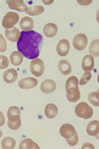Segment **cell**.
Returning <instances> with one entry per match:
<instances>
[{"label":"cell","instance_id":"obj_1","mask_svg":"<svg viewBox=\"0 0 99 149\" xmlns=\"http://www.w3.org/2000/svg\"><path fill=\"white\" fill-rule=\"evenodd\" d=\"M43 44V37L35 31L22 32L17 42V49L28 59L38 58Z\"/></svg>","mask_w":99,"mask_h":149},{"label":"cell","instance_id":"obj_2","mask_svg":"<svg viewBox=\"0 0 99 149\" xmlns=\"http://www.w3.org/2000/svg\"><path fill=\"white\" fill-rule=\"evenodd\" d=\"M74 113L77 117L83 118V120H88V118H90L93 116L92 108L85 102H81L75 106Z\"/></svg>","mask_w":99,"mask_h":149},{"label":"cell","instance_id":"obj_3","mask_svg":"<svg viewBox=\"0 0 99 149\" xmlns=\"http://www.w3.org/2000/svg\"><path fill=\"white\" fill-rule=\"evenodd\" d=\"M30 71L32 72L33 75H35L37 77L42 76L45 71V64L43 62V60L41 58L32 59L31 63H30Z\"/></svg>","mask_w":99,"mask_h":149},{"label":"cell","instance_id":"obj_4","mask_svg":"<svg viewBox=\"0 0 99 149\" xmlns=\"http://www.w3.org/2000/svg\"><path fill=\"white\" fill-rule=\"evenodd\" d=\"M19 21V14L17 12H8L2 20V26L5 29L13 28Z\"/></svg>","mask_w":99,"mask_h":149},{"label":"cell","instance_id":"obj_5","mask_svg":"<svg viewBox=\"0 0 99 149\" xmlns=\"http://www.w3.org/2000/svg\"><path fill=\"white\" fill-rule=\"evenodd\" d=\"M88 44V39L87 36H85L84 34H77V36L73 38L72 45L77 50H83L87 47Z\"/></svg>","mask_w":99,"mask_h":149},{"label":"cell","instance_id":"obj_6","mask_svg":"<svg viewBox=\"0 0 99 149\" xmlns=\"http://www.w3.org/2000/svg\"><path fill=\"white\" fill-rule=\"evenodd\" d=\"M60 133L63 138L68 139V138L72 137V136L77 132L72 125H70V123H65V125H62V127H60Z\"/></svg>","mask_w":99,"mask_h":149},{"label":"cell","instance_id":"obj_7","mask_svg":"<svg viewBox=\"0 0 99 149\" xmlns=\"http://www.w3.org/2000/svg\"><path fill=\"white\" fill-rule=\"evenodd\" d=\"M70 49V42L65 39H62L58 42L57 45V52L60 56H65V55L68 54Z\"/></svg>","mask_w":99,"mask_h":149},{"label":"cell","instance_id":"obj_8","mask_svg":"<svg viewBox=\"0 0 99 149\" xmlns=\"http://www.w3.org/2000/svg\"><path fill=\"white\" fill-rule=\"evenodd\" d=\"M6 3L8 4L10 9L17 10L19 12H26L28 9L27 4L23 0H7Z\"/></svg>","mask_w":99,"mask_h":149},{"label":"cell","instance_id":"obj_9","mask_svg":"<svg viewBox=\"0 0 99 149\" xmlns=\"http://www.w3.org/2000/svg\"><path fill=\"white\" fill-rule=\"evenodd\" d=\"M38 85V80L34 77H26L24 79H21L18 83V86L21 89H32Z\"/></svg>","mask_w":99,"mask_h":149},{"label":"cell","instance_id":"obj_10","mask_svg":"<svg viewBox=\"0 0 99 149\" xmlns=\"http://www.w3.org/2000/svg\"><path fill=\"white\" fill-rule=\"evenodd\" d=\"M7 118L8 122H17L21 120V111L16 106H12L7 111Z\"/></svg>","mask_w":99,"mask_h":149},{"label":"cell","instance_id":"obj_11","mask_svg":"<svg viewBox=\"0 0 99 149\" xmlns=\"http://www.w3.org/2000/svg\"><path fill=\"white\" fill-rule=\"evenodd\" d=\"M41 91L45 94H51L54 91H55V88H57V84L54 80L52 79H47L45 81L42 82V84L40 86Z\"/></svg>","mask_w":99,"mask_h":149},{"label":"cell","instance_id":"obj_12","mask_svg":"<svg viewBox=\"0 0 99 149\" xmlns=\"http://www.w3.org/2000/svg\"><path fill=\"white\" fill-rule=\"evenodd\" d=\"M19 26L21 28L23 32H30L33 31V28H34V20L31 17H23L19 22Z\"/></svg>","mask_w":99,"mask_h":149},{"label":"cell","instance_id":"obj_13","mask_svg":"<svg viewBox=\"0 0 99 149\" xmlns=\"http://www.w3.org/2000/svg\"><path fill=\"white\" fill-rule=\"evenodd\" d=\"M20 31L17 28H10V29H5V36L8 39V41L12 42H18L19 38H20Z\"/></svg>","mask_w":99,"mask_h":149},{"label":"cell","instance_id":"obj_14","mask_svg":"<svg viewBox=\"0 0 99 149\" xmlns=\"http://www.w3.org/2000/svg\"><path fill=\"white\" fill-rule=\"evenodd\" d=\"M81 66H82V69L84 70V72H90L94 68V57H92L90 54L85 55L82 59Z\"/></svg>","mask_w":99,"mask_h":149},{"label":"cell","instance_id":"obj_15","mask_svg":"<svg viewBox=\"0 0 99 149\" xmlns=\"http://www.w3.org/2000/svg\"><path fill=\"white\" fill-rule=\"evenodd\" d=\"M17 77H18V73H17V71L14 68H8L3 74V80L6 83H8V84L14 83L16 81Z\"/></svg>","mask_w":99,"mask_h":149},{"label":"cell","instance_id":"obj_16","mask_svg":"<svg viewBox=\"0 0 99 149\" xmlns=\"http://www.w3.org/2000/svg\"><path fill=\"white\" fill-rule=\"evenodd\" d=\"M67 91V99L72 103L77 102L80 99V90L78 87L75 88H70Z\"/></svg>","mask_w":99,"mask_h":149},{"label":"cell","instance_id":"obj_17","mask_svg":"<svg viewBox=\"0 0 99 149\" xmlns=\"http://www.w3.org/2000/svg\"><path fill=\"white\" fill-rule=\"evenodd\" d=\"M58 67H59L60 72L62 73V75H70V73H72V64H70V61H67V60H65V59L60 60L59 62V64H58Z\"/></svg>","mask_w":99,"mask_h":149},{"label":"cell","instance_id":"obj_18","mask_svg":"<svg viewBox=\"0 0 99 149\" xmlns=\"http://www.w3.org/2000/svg\"><path fill=\"white\" fill-rule=\"evenodd\" d=\"M43 32H44V35L46 37L54 38L58 33V26L54 23H49V24L45 25Z\"/></svg>","mask_w":99,"mask_h":149},{"label":"cell","instance_id":"obj_19","mask_svg":"<svg viewBox=\"0 0 99 149\" xmlns=\"http://www.w3.org/2000/svg\"><path fill=\"white\" fill-rule=\"evenodd\" d=\"M86 131L90 136H95L97 137L99 132V122L98 120H92L86 127Z\"/></svg>","mask_w":99,"mask_h":149},{"label":"cell","instance_id":"obj_20","mask_svg":"<svg viewBox=\"0 0 99 149\" xmlns=\"http://www.w3.org/2000/svg\"><path fill=\"white\" fill-rule=\"evenodd\" d=\"M59 110L55 104H48L45 108V115L48 118H54L58 116Z\"/></svg>","mask_w":99,"mask_h":149},{"label":"cell","instance_id":"obj_21","mask_svg":"<svg viewBox=\"0 0 99 149\" xmlns=\"http://www.w3.org/2000/svg\"><path fill=\"white\" fill-rule=\"evenodd\" d=\"M10 62L15 66H19L23 62V54L19 52H13L10 55Z\"/></svg>","mask_w":99,"mask_h":149},{"label":"cell","instance_id":"obj_22","mask_svg":"<svg viewBox=\"0 0 99 149\" xmlns=\"http://www.w3.org/2000/svg\"><path fill=\"white\" fill-rule=\"evenodd\" d=\"M45 11V8L43 6L40 5H34V6L28 7V9L26 10V13L30 16H38V15L42 14Z\"/></svg>","mask_w":99,"mask_h":149},{"label":"cell","instance_id":"obj_23","mask_svg":"<svg viewBox=\"0 0 99 149\" xmlns=\"http://www.w3.org/2000/svg\"><path fill=\"white\" fill-rule=\"evenodd\" d=\"M20 149H40V146H38V144L34 142L32 139H24L23 141H21L19 145Z\"/></svg>","mask_w":99,"mask_h":149},{"label":"cell","instance_id":"obj_24","mask_svg":"<svg viewBox=\"0 0 99 149\" xmlns=\"http://www.w3.org/2000/svg\"><path fill=\"white\" fill-rule=\"evenodd\" d=\"M1 146H2V148H4V149H13L15 148V146H16V140H15L13 137L7 136V137L2 139Z\"/></svg>","mask_w":99,"mask_h":149},{"label":"cell","instance_id":"obj_25","mask_svg":"<svg viewBox=\"0 0 99 149\" xmlns=\"http://www.w3.org/2000/svg\"><path fill=\"white\" fill-rule=\"evenodd\" d=\"M99 40H94L89 45V54L92 57H98L99 55Z\"/></svg>","mask_w":99,"mask_h":149},{"label":"cell","instance_id":"obj_26","mask_svg":"<svg viewBox=\"0 0 99 149\" xmlns=\"http://www.w3.org/2000/svg\"><path fill=\"white\" fill-rule=\"evenodd\" d=\"M78 79L77 77L75 76H72L70 77L65 82V90H68L70 88H75V87H78Z\"/></svg>","mask_w":99,"mask_h":149},{"label":"cell","instance_id":"obj_27","mask_svg":"<svg viewBox=\"0 0 99 149\" xmlns=\"http://www.w3.org/2000/svg\"><path fill=\"white\" fill-rule=\"evenodd\" d=\"M88 102H89L91 105L95 106V107H98L99 106V93L97 91L90 93V94L88 95Z\"/></svg>","mask_w":99,"mask_h":149},{"label":"cell","instance_id":"obj_28","mask_svg":"<svg viewBox=\"0 0 99 149\" xmlns=\"http://www.w3.org/2000/svg\"><path fill=\"white\" fill-rule=\"evenodd\" d=\"M91 77H92L91 72H84V74L81 76L80 80L78 81V84H79V85H85L86 83H87L91 79Z\"/></svg>","mask_w":99,"mask_h":149},{"label":"cell","instance_id":"obj_29","mask_svg":"<svg viewBox=\"0 0 99 149\" xmlns=\"http://www.w3.org/2000/svg\"><path fill=\"white\" fill-rule=\"evenodd\" d=\"M8 65H9L8 57H6L5 55H0V69L7 68Z\"/></svg>","mask_w":99,"mask_h":149},{"label":"cell","instance_id":"obj_30","mask_svg":"<svg viewBox=\"0 0 99 149\" xmlns=\"http://www.w3.org/2000/svg\"><path fill=\"white\" fill-rule=\"evenodd\" d=\"M7 125H8V127L10 128V130H19L20 127H21V120H17V122H8L7 123Z\"/></svg>","mask_w":99,"mask_h":149},{"label":"cell","instance_id":"obj_31","mask_svg":"<svg viewBox=\"0 0 99 149\" xmlns=\"http://www.w3.org/2000/svg\"><path fill=\"white\" fill-rule=\"evenodd\" d=\"M67 144L70 146H75V145H77V142H78V134H77V133H75L72 137L67 139Z\"/></svg>","mask_w":99,"mask_h":149},{"label":"cell","instance_id":"obj_32","mask_svg":"<svg viewBox=\"0 0 99 149\" xmlns=\"http://www.w3.org/2000/svg\"><path fill=\"white\" fill-rule=\"evenodd\" d=\"M7 49V44H6V41H5L4 37L0 34V52H5Z\"/></svg>","mask_w":99,"mask_h":149},{"label":"cell","instance_id":"obj_33","mask_svg":"<svg viewBox=\"0 0 99 149\" xmlns=\"http://www.w3.org/2000/svg\"><path fill=\"white\" fill-rule=\"evenodd\" d=\"M4 123H5L4 116H3V113H2L1 112H0V127H2V125H4Z\"/></svg>","mask_w":99,"mask_h":149},{"label":"cell","instance_id":"obj_34","mask_svg":"<svg viewBox=\"0 0 99 149\" xmlns=\"http://www.w3.org/2000/svg\"><path fill=\"white\" fill-rule=\"evenodd\" d=\"M86 147H89V148H94L93 147L92 144H90V143H85V144H83L82 148H86Z\"/></svg>","mask_w":99,"mask_h":149},{"label":"cell","instance_id":"obj_35","mask_svg":"<svg viewBox=\"0 0 99 149\" xmlns=\"http://www.w3.org/2000/svg\"><path fill=\"white\" fill-rule=\"evenodd\" d=\"M1 136H2V131L0 130V138H1Z\"/></svg>","mask_w":99,"mask_h":149}]
</instances>
